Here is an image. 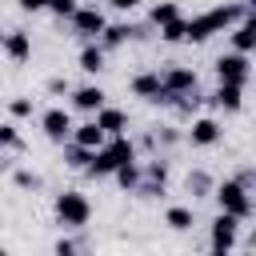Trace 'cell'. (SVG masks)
Here are the masks:
<instances>
[{
	"label": "cell",
	"mask_w": 256,
	"mask_h": 256,
	"mask_svg": "<svg viewBox=\"0 0 256 256\" xmlns=\"http://www.w3.org/2000/svg\"><path fill=\"white\" fill-rule=\"evenodd\" d=\"M164 224H168L172 232H188V228L196 224V212H192L188 204H172V208H164Z\"/></svg>",
	"instance_id": "44dd1931"
},
{
	"label": "cell",
	"mask_w": 256,
	"mask_h": 256,
	"mask_svg": "<svg viewBox=\"0 0 256 256\" xmlns=\"http://www.w3.org/2000/svg\"><path fill=\"white\" fill-rule=\"evenodd\" d=\"M48 0H20V12H44Z\"/></svg>",
	"instance_id": "d6a6232c"
},
{
	"label": "cell",
	"mask_w": 256,
	"mask_h": 256,
	"mask_svg": "<svg viewBox=\"0 0 256 256\" xmlns=\"http://www.w3.org/2000/svg\"><path fill=\"white\" fill-rule=\"evenodd\" d=\"M76 248H80V244H76V240H68V236H60V240L52 244V252H56V256H72Z\"/></svg>",
	"instance_id": "4dcf8cb0"
},
{
	"label": "cell",
	"mask_w": 256,
	"mask_h": 256,
	"mask_svg": "<svg viewBox=\"0 0 256 256\" xmlns=\"http://www.w3.org/2000/svg\"><path fill=\"white\" fill-rule=\"evenodd\" d=\"M24 148V136L16 128V120H4L0 124V152H20Z\"/></svg>",
	"instance_id": "d4e9b609"
},
{
	"label": "cell",
	"mask_w": 256,
	"mask_h": 256,
	"mask_svg": "<svg viewBox=\"0 0 256 256\" xmlns=\"http://www.w3.org/2000/svg\"><path fill=\"white\" fill-rule=\"evenodd\" d=\"M92 120L100 124V132H104V136H120V132H128V112H124V108L100 104V108L92 112Z\"/></svg>",
	"instance_id": "e0dca14e"
},
{
	"label": "cell",
	"mask_w": 256,
	"mask_h": 256,
	"mask_svg": "<svg viewBox=\"0 0 256 256\" xmlns=\"http://www.w3.org/2000/svg\"><path fill=\"white\" fill-rule=\"evenodd\" d=\"M240 228H244V220H240V216H232V212H216V220H212V228H208V248H212L216 256L236 252Z\"/></svg>",
	"instance_id": "5b68a950"
},
{
	"label": "cell",
	"mask_w": 256,
	"mask_h": 256,
	"mask_svg": "<svg viewBox=\"0 0 256 256\" xmlns=\"http://www.w3.org/2000/svg\"><path fill=\"white\" fill-rule=\"evenodd\" d=\"M68 24H72V32H76L80 40H96V36L104 32L108 16H104L96 4H76V12L68 16Z\"/></svg>",
	"instance_id": "ba28073f"
},
{
	"label": "cell",
	"mask_w": 256,
	"mask_h": 256,
	"mask_svg": "<svg viewBox=\"0 0 256 256\" xmlns=\"http://www.w3.org/2000/svg\"><path fill=\"white\" fill-rule=\"evenodd\" d=\"M68 140L72 144H80V148H100L104 144V132H100V124L96 120H84V124H72V132H68Z\"/></svg>",
	"instance_id": "ffe728a7"
},
{
	"label": "cell",
	"mask_w": 256,
	"mask_h": 256,
	"mask_svg": "<svg viewBox=\"0 0 256 256\" xmlns=\"http://www.w3.org/2000/svg\"><path fill=\"white\" fill-rule=\"evenodd\" d=\"M248 12H256L248 0L244 4H216V8H208V12H200V16H184V44H204V40H212L216 32H228L240 16H248Z\"/></svg>",
	"instance_id": "6da1fadb"
},
{
	"label": "cell",
	"mask_w": 256,
	"mask_h": 256,
	"mask_svg": "<svg viewBox=\"0 0 256 256\" xmlns=\"http://www.w3.org/2000/svg\"><path fill=\"white\" fill-rule=\"evenodd\" d=\"M32 112H36V100H32V96H12V100H8V116H12V120H28Z\"/></svg>",
	"instance_id": "4316f807"
},
{
	"label": "cell",
	"mask_w": 256,
	"mask_h": 256,
	"mask_svg": "<svg viewBox=\"0 0 256 256\" xmlns=\"http://www.w3.org/2000/svg\"><path fill=\"white\" fill-rule=\"evenodd\" d=\"M0 40H4V32H0Z\"/></svg>",
	"instance_id": "8d00e7d4"
},
{
	"label": "cell",
	"mask_w": 256,
	"mask_h": 256,
	"mask_svg": "<svg viewBox=\"0 0 256 256\" xmlns=\"http://www.w3.org/2000/svg\"><path fill=\"white\" fill-rule=\"evenodd\" d=\"M128 92H132L136 100H144V104H164V108H172V92H164L160 72H136V76L128 80Z\"/></svg>",
	"instance_id": "52a82bcc"
},
{
	"label": "cell",
	"mask_w": 256,
	"mask_h": 256,
	"mask_svg": "<svg viewBox=\"0 0 256 256\" xmlns=\"http://www.w3.org/2000/svg\"><path fill=\"white\" fill-rule=\"evenodd\" d=\"M176 16H184L176 0H160V4H152V12H148V20H152V28H160V24H168V20H176Z\"/></svg>",
	"instance_id": "603a6c76"
},
{
	"label": "cell",
	"mask_w": 256,
	"mask_h": 256,
	"mask_svg": "<svg viewBox=\"0 0 256 256\" xmlns=\"http://www.w3.org/2000/svg\"><path fill=\"white\" fill-rule=\"evenodd\" d=\"M44 88H48L52 96H60V92H68V80H64V76H52V80H48Z\"/></svg>",
	"instance_id": "1f68e13d"
},
{
	"label": "cell",
	"mask_w": 256,
	"mask_h": 256,
	"mask_svg": "<svg viewBox=\"0 0 256 256\" xmlns=\"http://www.w3.org/2000/svg\"><path fill=\"white\" fill-rule=\"evenodd\" d=\"M212 104L224 108V112H240V108H244V84H216Z\"/></svg>",
	"instance_id": "d6986e66"
},
{
	"label": "cell",
	"mask_w": 256,
	"mask_h": 256,
	"mask_svg": "<svg viewBox=\"0 0 256 256\" xmlns=\"http://www.w3.org/2000/svg\"><path fill=\"white\" fill-rule=\"evenodd\" d=\"M44 12H52L56 20H68V16L76 12V0H48V4H44Z\"/></svg>",
	"instance_id": "f546056e"
},
{
	"label": "cell",
	"mask_w": 256,
	"mask_h": 256,
	"mask_svg": "<svg viewBox=\"0 0 256 256\" xmlns=\"http://www.w3.org/2000/svg\"><path fill=\"white\" fill-rule=\"evenodd\" d=\"M8 168H12V160H8L4 152H0V172H8Z\"/></svg>",
	"instance_id": "d590c367"
},
{
	"label": "cell",
	"mask_w": 256,
	"mask_h": 256,
	"mask_svg": "<svg viewBox=\"0 0 256 256\" xmlns=\"http://www.w3.org/2000/svg\"><path fill=\"white\" fill-rule=\"evenodd\" d=\"M212 196H216L220 212H232V216H240V220H252V208H256V204H252V188H244L236 176L212 184Z\"/></svg>",
	"instance_id": "277c9868"
},
{
	"label": "cell",
	"mask_w": 256,
	"mask_h": 256,
	"mask_svg": "<svg viewBox=\"0 0 256 256\" xmlns=\"http://www.w3.org/2000/svg\"><path fill=\"white\" fill-rule=\"evenodd\" d=\"M160 40H164V44H184V16L160 24Z\"/></svg>",
	"instance_id": "83f0119b"
},
{
	"label": "cell",
	"mask_w": 256,
	"mask_h": 256,
	"mask_svg": "<svg viewBox=\"0 0 256 256\" xmlns=\"http://www.w3.org/2000/svg\"><path fill=\"white\" fill-rule=\"evenodd\" d=\"M124 160H136V144L128 140V132H120V136H104V144L92 152V160H88V176H112Z\"/></svg>",
	"instance_id": "7a4b0ae2"
},
{
	"label": "cell",
	"mask_w": 256,
	"mask_h": 256,
	"mask_svg": "<svg viewBox=\"0 0 256 256\" xmlns=\"http://www.w3.org/2000/svg\"><path fill=\"white\" fill-rule=\"evenodd\" d=\"M68 96H72V108L76 112H96L100 104H108V92L100 88V84H80V88H68Z\"/></svg>",
	"instance_id": "9a60e30c"
},
{
	"label": "cell",
	"mask_w": 256,
	"mask_h": 256,
	"mask_svg": "<svg viewBox=\"0 0 256 256\" xmlns=\"http://www.w3.org/2000/svg\"><path fill=\"white\" fill-rule=\"evenodd\" d=\"M164 188H168V164H164L160 156L144 160V164H140V184H136V192H140V196H160Z\"/></svg>",
	"instance_id": "30bf717a"
},
{
	"label": "cell",
	"mask_w": 256,
	"mask_h": 256,
	"mask_svg": "<svg viewBox=\"0 0 256 256\" xmlns=\"http://www.w3.org/2000/svg\"><path fill=\"white\" fill-rule=\"evenodd\" d=\"M108 48H100V40H84V48H80V56H76V68L80 72H88V76H100L108 64Z\"/></svg>",
	"instance_id": "2e32d148"
},
{
	"label": "cell",
	"mask_w": 256,
	"mask_h": 256,
	"mask_svg": "<svg viewBox=\"0 0 256 256\" xmlns=\"http://www.w3.org/2000/svg\"><path fill=\"white\" fill-rule=\"evenodd\" d=\"M112 176H116V184H120L124 192H136V184H140V160H124Z\"/></svg>",
	"instance_id": "7402d4cb"
},
{
	"label": "cell",
	"mask_w": 256,
	"mask_h": 256,
	"mask_svg": "<svg viewBox=\"0 0 256 256\" xmlns=\"http://www.w3.org/2000/svg\"><path fill=\"white\" fill-rule=\"evenodd\" d=\"M88 160H92V148H80V144L64 140V164H68V168L84 172V168H88Z\"/></svg>",
	"instance_id": "cb8c5ba5"
},
{
	"label": "cell",
	"mask_w": 256,
	"mask_h": 256,
	"mask_svg": "<svg viewBox=\"0 0 256 256\" xmlns=\"http://www.w3.org/2000/svg\"><path fill=\"white\" fill-rule=\"evenodd\" d=\"M184 140H188L192 148H216V144L224 140V128H220V120H216V116H196V120L188 124Z\"/></svg>",
	"instance_id": "9c48e42d"
},
{
	"label": "cell",
	"mask_w": 256,
	"mask_h": 256,
	"mask_svg": "<svg viewBox=\"0 0 256 256\" xmlns=\"http://www.w3.org/2000/svg\"><path fill=\"white\" fill-rule=\"evenodd\" d=\"M228 44H232V52H248V56H252V48H256V12L240 16V20L228 28Z\"/></svg>",
	"instance_id": "4fadbf2b"
},
{
	"label": "cell",
	"mask_w": 256,
	"mask_h": 256,
	"mask_svg": "<svg viewBox=\"0 0 256 256\" xmlns=\"http://www.w3.org/2000/svg\"><path fill=\"white\" fill-rule=\"evenodd\" d=\"M52 212H56V224L68 228V232H80L88 220H92V200L76 188H64L56 200H52Z\"/></svg>",
	"instance_id": "3957f363"
},
{
	"label": "cell",
	"mask_w": 256,
	"mask_h": 256,
	"mask_svg": "<svg viewBox=\"0 0 256 256\" xmlns=\"http://www.w3.org/2000/svg\"><path fill=\"white\" fill-rule=\"evenodd\" d=\"M0 52H4L12 64H28V60H32V36H28L24 28H12V32H4Z\"/></svg>",
	"instance_id": "5bb4252c"
},
{
	"label": "cell",
	"mask_w": 256,
	"mask_h": 256,
	"mask_svg": "<svg viewBox=\"0 0 256 256\" xmlns=\"http://www.w3.org/2000/svg\"><path fill=\"white\" fill-rule=\"evenodd\" d=\"M236 180H240V184H244V188H252V184H256V172H252V168H244V172H240V176H236Z\"/></svg>",
	"instance_id": "e575fe53"
},
{
	"label": "cell",
	"mask_w": 256,
	"mask_h": 256,
	"mask_svg": "<svg viewBox=\"0 0 256 256\" xmlns=\"http://www.w3.org/2000/svg\"><path fill=\"white\" fill-rule=\"evenodd\" d=\"M160 84H164V92H172V100H176V96H188V92H196V88H200L196 68H184V64L164 68V72H160Z\"/></svg>",
	"instance_id": "8fae6325"
},
{
	"label": "cell",
	"mask_w": 256,
	"mask_h": 256,
	"mask_svg": "<svg viewBox=\"0 0 256 256\" xmlns=\"http://www.w3.org/2000/svg\"><path fill=\"white\" fill-rule=\"evenodd\" d=\"M184 184H188V192H192V196H212V184H216V180H212L208 172H200V168H196V172H188V180H184Z\"/></svg>",
	"instance_id": "484cf974"
},
{
	"label": "cell",
	"mask_w": 256,
	"mask_h": 256,
	"mask_svg": "<svg viewBox=\"0 0 256 256\" xmlns=\"http://www.w3.org/2000/svg\"><path fill=\"white\" fill-rule=\"evenodd\" d=\"M212 68H216V80H220V84H244V88H248V80H252L248 52H220Z\"/></svg>",
	"instance_id": "8992f818"
},
{
	"label": "cell",
	"mask_w": 256,
	"mask_h": 256,
	"mask_svg": "<svg viewBox=\"0 0 256 256\" xmlns=\"http://www.w3.org/2000/svg\"><path fill=\"white\" fill-rule=\"evenodd\" d=\"M12 180H16V188H20V192H28V188L36 192V188L44 184V180H40L36 172H28V168H16V172H12Z\"/></svg>",
	"instance_id": "f1b7e54d"
},
{
	"label": "cell",
	"mask_w": 256,
	"mask_h": 256,
	"mask_svg": "<svg viewBox=\"0 0 256 256\" xmlns=\"http://www.w3.org/2000/svg\"><path fill=\"white\" fill-rule=\"evenodd\" d=\"M136 32H140L136 24L120 20V24H104V32H100L96 40H100V48H124V44H128V40H132Z\"/></svg>",
	"instance_id": "ac0fdd59"
},
{
	"label": "cell",
	"mask_w": 256,
	"mask_h": 256,
	"mask_svg": "<svg viewBox=\"0 0 256 256\" xmlns=\"http://www.w3.org/2000/svg\"><path fill=\"white\" fill-rule=\"evenodd\" d=\"M40 132H44L52 144H64L68 132H72V112L60 108V104H56V108H44V112H40Z\"/></svg>",
	"instance_id": "7c38bea8"
},
{
	"label": "cell",
	"mask_w": 256,
	"mask_h": 256,
	"mask_svg": "<svg viewBox=\"0 0 256 256\" xmlns=\"http://www.w3.org/2000/svg\"><path fill=\"white\" fill-rule=\"evenodd\" d=\"M108 4H112V8H120V12H132V8H140L144 0H108Z\"/></svg>",
	"instance_id": "836d02e7"
}]
</instances>
